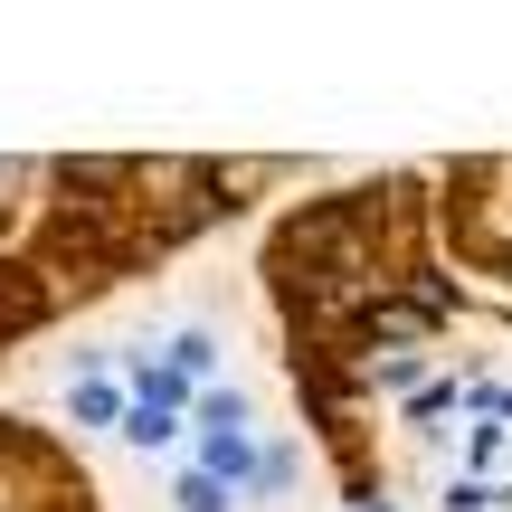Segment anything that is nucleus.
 I'll return each instance as SVG.
<instances>
[{
  "label": "nucleus",
  "mask_w": 512,
  "mask_h": 512,
  "mask_svg": "<svg viewBox=\"0 0 512 512\" xmlns=\"http://www.w3.org/2000/svg\"><path fill=\"white\" fill-rule=\"evenodd\" d=\"M256 285L285 323V380L304 399V427L323 446L342 512L389 503L370 399L380 370L427 351L446 323L475 313L437 247V162L427 171H370L323 200H294L256 238Z\"/></svg>",
  "instance_id": "1"
},
{
  "label": "nucleus",
  "mask_w": 512,
  "mask_h": 512,
  "mask_svg": "<svg viewBox=\"0 0 512 512\" xmlns=\"http://www.w3.org/2000/svg\"><path fill=\"white\" fill-rule=\"evenodd\" d=\"M304 162H219V152H57L38 171L29 228L0 247V351L67 313L105 304L114 285L152 275L162 256L200 247L209 228L247 219Z\"/></svg>",
  "instance_id": "2"
},
{
  "label": "nucleus",
  "mask_w": 512,
  "mask_h": 512,
  "mask_svg": "<svg viewBox=\"0 0 512 512\" xmlns=\"http://www.w3.org/2000/svg\"><path fill=\"white\" fill-rule=\"evenodd\" d=\"M437 247L456 275H484L512 294V152L437 162Z\"/></svg>",
  "instance_id": "3"
},
{
  "label": "nucleus",
  "mask_w": 512,
  "mask_h": 512,
  "mask_svg": "<svg viewBox=\"0 0 512 512\" xmlns=\"http://www.w3.org/2000/svg\"><path fill=\"white\" fill-rule=\"evenodd\" d=\"M0 512H105V494L57 427L0 418Z\"/></svg>",
  "instance_id": "4"
},
{
  "label": "nucleus",
  "mask_w": 512,
  "mask_h": 512,
  "mask_svg": "<svg viewBox=\"0 0 512 512\" xmlns=\"http://www.w3.org/2000/svg\"><path fill=\"white\" fill-rule=\"evenodd\" d=\"M38 171L48 162H29V152H0V247L29 228V200H38Z\"/></svg>",
  "instance_id": "5"
},
{
  "label": "nucleus",
  "mask_w": 512,
  "mask_h": 512,
  "mask_svg": "<svg viewBox=\"0 0 512 512\" xmlns=\"http://www.w3.org/2000/svg\"><path fill=\"white\" fill-rule=\"evenodd\" d=\"M133 399H152V408H200V380L190 370H171V361H152V351H133Z\"/></svg>",
  "instance_id": "6"
},
{
  "label": "nucleus",
  "mask_w": 512,
  "mask_h": 512,
  "mask_svg": "<svg viewBox=\"0 0 512 512\" xmlns=\"http://www.w3.org/2000/svg\"><path fill=\"white\" fill-rule=\"evenodd\" d=\"M67 418H76V427H114V437H124L133 399H124V389H114V380H95V370H86V380L67 389Z\"/></svg>",
  "instance_id": "7"
},
{
  "label": "nucleus",
  "mask_w": 512,
  "mask_h": 512,
  "mask_svg": "<svg viewBox=\"0 0 512 512\" xmlns=\"http://www.w3.org/2000/svg\"><path fill=\"white\" fill-rule=\"evenodd\" d=\"M171 512H238V494H228V484L209 475V465H190V475L171 484Z\"/></svg>",
  "instance_id": "8"
},
{
  "label": "nucleus",
  "mask_w": 512,
  "mask_h": 512,
  "mask_svg": "<svg viewBox=\"0 0 512 512\" xmlns=\"http://www.w3.org/2000/svg\"><path fill=\"white\" fill-rule=\"evenodd\" d=\"M162 361H171V370H190V380H200V370L219 361V332H209V323H181V332H171V351H162Z\"/></svg>",
  "instance_id": "9"
},
{
  "label": "nucleus",
  "mask_w": 512,
  "mask_h": 512,
  "mask_svg": "<svg viewBox=\"0 0 512 512\" xmlns=\"http://www.w3.org/2000/svg\"><path fill=\"white\" fill-rule=\"evenodd\" d=\"M124 437H133V446H143V456H152V446H171V437H181V418H171V408H152V399H133Z\"/></svg>",
  "instance_id": "10"
},
{
  "label": "nucleus",
  "mask_w": 512,
  "mask_h": 512,
  "mask_svg": "<svg viewBox=\"0 0 512 512\" xmlns=\"http://www.w3.org/2000/svg\"><path fill=\"white\" fill-rule=\"evenodd\" d=\"M200 427H247V399L238 389H200Z\"/></svg>",
  "instance_id": "11"
},
{
  "label": "nucleus",
  "mask_w": 512,
  "mask_h": 512,
  "mask_svg": "<svg viewBox=\"0 0 512 512\" xmlns=\"http://www.w3.org/2000/svg\"><path fill=\"white\" fill-rule=\"evenodd\" d=\"M294 475H304V456H294V446H285V437H275V446H266V484H256V494H285V484H294Z\"/></svg>",
  "instance_id": "12"
}]
</instances>
